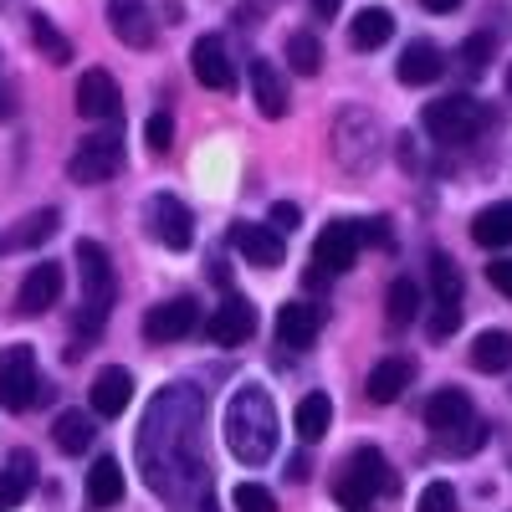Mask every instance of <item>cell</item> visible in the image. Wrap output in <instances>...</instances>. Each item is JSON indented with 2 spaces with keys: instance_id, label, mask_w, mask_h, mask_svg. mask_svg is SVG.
I'll return each mask as SVG.
<instances>
[{
  "instance_id": "1",
  "label": "cell",
  "mask_w": 512,
  "mask_h": 512,
  "mask_svg": "<svg viewBox=\"0 0 512 512\" xmlns=\"http://www.w3.org/2000/svg\"><path fill=\"white\" fill-rule=\"evenodd\" d=\"M226 446L241 466H262L277 451V410L262 384H241L226 405Z\"/></svg>"
},
{
  "instance_id": "2",
  "label": "cell",
  "mask_w": 512,
  "mask_h": 512,
  "mask_svg": "<svg viewBox=\"0 0 512 512\" xmlns=\"http://www.w3.org/2000/svg\"><path fill=\"white\" fill-rule=\"evenodd\" d=\"M425 425H431L436 441H441L446 451H456V456L477 451V446L487 441V425L477 420V410H472V400H466V390H436L431 405H425Z\"/></svg>"
},
{
  "instance_id": "3",
  "label": "cell",
  "mask_w": 512,
  "mask_h": 512,
  "mask_svg": "<svg viewBox=\"0 0 512 512\" xmlns=\"http://www.w3.org/2000/svg\"><path fill=\"white\" fill-rule=\"evenodd\" d=\"M77 272H82V318H77V333L93 338L108 313H113V262L98 241H77Z\"/></svg>"
},
{
  "instance_id": "4",
  "label": "cell",
  "mask_w": 512,
  "mask_h": 512,
  "mask_svg": "<svg viewBox=\"0 0 512 512\" xmlns=\"http://www.w3.org/2000/svg\"><path fill=\"white\" fill-rule=\"evenodd\" d=\"M379 492H390V461H384L374 446L349 451L344 472H338V482H333L338 507H344V512H369V502H374Z\"/></svg>"
},
{
  "instance_id": "5",
  "label": "cell",
  "mask_w": 512,
  "mask_h": 512,
  "mask_svg": "<svg viewBox=\"0 0 512 512\" xmlns=\"http://www.w3.org/2000/svg\"><path fill=\"white\" fill-rule=\"evenodd\" d=\"M487 128V108L466 93H451V98H436L425 103V134L436 144H472Z\"/></svg>"
},
{
  "instance_id": "6",
  "label": "cell",
  "mask_w": 512,
  "mask_h": 512,
  "mask_svg": "<svg viewBox=\"0 0 512 512\" xmlns=\"http://www.w3.org/2000/svg\"><path fill=\"white\" fill-rule=\"evenodd\" d=\"M118 169H123V139L118 134H88L67 159V180L72 185H103Z\"/></svg>"
},
{
  "instance_id": "7",
  "label": "cell",
  "mask_w": 512,
  "mask_h": 512,
  "mask_svg": "<svg viewBox=\"0 0 512 512\" xmlns=\"http://www.w3.org/2000/svg\"><path fill=\"white\" fill-rule=\"evenodd\" d=\"M36 395H47V390H41V379H36L31 344H6V349H0V405H6V410H26Z\"/></svg>"
},
{
  "instance_id": "8",
  "label": "cell",
  "mask_w": 512,
  "mask_h": 512,
  "mask_svg": "<svg viewBox=\"0 0 512 512\" xmlns=\"http://www.w3.org/2000/svg\"><path fill=\"white\" fill-rule=\"evenodd\" d=\"M144 221H149V236L159 246H169V251H190L195 246V221H190L185 200H175V195H149Z\"/></svg>"
},
{
  "instance_id": "9",
  "label": "cell",
  "mask_w": 512,
  "mask_h": 512,
  "mask_svg": "<svg viewBox=\"0 0 512 512\" xmlns=\"http://www.w3.org/2000/svg\"><path fill=\"white\" fill-rule=\"evenodd\" d=\"M359 246H364V231L359 221H328L318 231V246H313V262L323 272H349L359 262Z\"/></svg>"
},
{
  "instance_id": "10",
  "label": "cell",
  "mask_w": 512,
  "mask_h": 512,
  "mask_svg": "<svg viewBox=\"0 0 512 512\" xmlns=\"http://www.w3.org/2000/svg\"><path fill=\"white\" fill-rule=\"evenodd\" d=\"M195 323H200L195 297H169V303H154L144 313V338L149 344H175V338L195 333Z\"/></svg>"
},
{
  "instance_id": "11",
  "label": "cell",
  "mask_w": 512,
  "mask_h": 512,
  "mask_svg": "<svg viewBox=\"0 0 512 512\" xmlns=\"http://www.w3.org/2000/svg\"><path fill=\"white\" fill-rule=\"evenodd\" d=\"M77 113L82 118H98V123H113V118H123V98H118V82L103 72V67H88L77 77Z\"/></svg>"
},
{
  "instance_id": "12",
  "label": "cell",
  "mask_w": 512,
  "mask_h": 512,
  "mask_svg": "<svg viewBox=\"0 0 512 512\" xmlns=\"http://www.w3.org/2000/svg\"><path fill=\"white\" fill-rule=\"evenodd\" d=\"M251 333H256V308L246 303V297H226V303L205 318V338H210V344H221V349L246 344Z\"/></svg>"
},
{
  "instance_id": "13",
  "label": "cell",
  "mask_w": 512,
  "mask_h": 512,
  "mask_svg": "<svg viewBox=\"0 0 512 512\" xmlns=\"http://www.w3.org/2000/svg\"><path fill=\"white\" fill-rule=\"evenodd\" d=\"M231 246L246 256V267H282V256H287V241L272 231V226H231Z\"/></svg>"
},
{
  "instance_id": "14",
  "label": "cell",
  "mask_w": 512,
  "mask_h": 512,
  "mask_svg": "<svg viewBox=\"0 0 512 512\" xmlns=\"http://www.w3.org/2000/svg\"><path fill=\"white\" fill-rule=\"evenodd\" d=\"M57 297H62V267H57V262H41V267L26 272V282H21V292H16V313L36 318V313L57 308Z\"/></svg>"
},
{
  "instance_id": "15",
  "label": "cell",
  "mask_w": 512,
  "mask_h": 512,
  "mask_svg": "<svg viewBox=\"0 0 512 512\" xmlns=\"http://www.w3.org/2000/svg\"><path fill=\"white\" fill-rule=\"evenodd\" d=\"M190 67H195V77L205 82L210 93H231L236 88V67H231V57L221 47V36H200L195 52H190Z\"/></svg>"
},
{
  "instance_id": "16",
  "label": "cell",
  "mask_w": 512,
  "mask_h": 512,
  "mask_svg": "<svg viewBox=\"0 0 512 512\" xmlns=\"http://www.w3.org/2000/svg\"><path fill=\"white\" fill-rule=\"evenodd\" d=\"M108 31L123 47H154V16L144 0H108Z\"/></svg>"
},
{
  "instance_id": "17",
  "label": "cell",
  "mask_w": 512,
  "mask_h": 512,
  "mask_svg": "<svg viewBox=\"0 0 512 512\" xmlns=\"http://www.w3.org/2000/svg\"><path fill=\"white\" fill-rule=\"evenodd\" d=\"M93 415H103V420H113V415H123L128 410V400H134V374H128L123 364H108V369H98V379H93Z\"/></svg>"
},
{
  "instance_id": "18",
  "label": "cell",
  "mask_w": 512,
  "mask_h": 512,
  "mask_svg": "<svg viewBox=\"0 0 512 512\" xmlns=\"http://www.w3.org/2000/svg\"><path fill=\"white\" fill-rule=\"evenodd\" d=\"M246 77H251V98H256V108H262V118H287V82H282V72L267 57H251Z\"/></svg>"
},
{
  "instance_id": "19",
  "label": "cell",
  "mask_w": 512,
  "mask_h": 512,
  "mask_svg": "<svg viewBox=\"0 0 512 512\" xmlns=\"http://www.w3.org/2000/svg\"><path fill=\"white\" fill-rule=\"evenodd\" d=\"M318 328H323V313L313 303H287L277 313V344L282 349H313Z\"/></svg>"
},
{
  "instance_id": "20",
  "label": "cell",
  "mask_w": 512,
  "mask_h": 512,
  "mask_svg": "<svg viewBox=\"0 0 512 512\" xmlns=\"http://www.w3.org/2000/svg\"><path fill=\"white\" fill-rule=\"evenodd\" d=\"M441 67H446V57H441L436 41H410L405 57H400V67H395V77L405 82V88H425V82L441 77Z\"/></svg>"
},
{
  "instance_id": "21",
  "label": "cell",
  "mask_w": 512,
  "mask_h": 512,
  "mask_svg": "<svg viewBox=\"0 0 512 512\" xmlns=\"http://www.w3.org/2000/svg\"><path fill=\"white\" fill-rule=\"evenodd\" d=\"M390 36H395V16L384 11V6H364V11L349 21V47H354V52H379Z\"/></svg>"
},
{
  "instance_id": "22",
  "label": "cell",
  "mask_w": 512,
  "mask_h": 512,
  "mask_svg": "<svg viewBox=\"0 0 512 512\" xmlns=\"http://www.w3.org/2000/svg\"><path fill=\"white\" fill-rule=\"evenodd\" d=\"M405 390H410V364H405V359H379V364L369 369L364 395H369L374 405H395Z\"/></svg>"
},
{
  "instance_id": "23",
  "label": "cell",
  "mask_w": 512,
  "mask_h": 512,
  "mask_svg": "<svg viewBox=\"0 0 512 512\" xmlns=\"http://www.w3.org/2000/svg\"><path fill=\"white\" fill-rule=\"evenodd\" d=\"M31 487H36V461H31V451H16L6 461V472H0V512L21 507L31 497Z\"/></svg>"
},
{
  "instance_id": "24",
  "label": "cell",
  "mask_w": 512,
  "mask_h": 512,
  "mask_svg": "<svg viewBox=\"0 0 512 512\" xmlns=\"http://www.w3.org/2000/svg\"><path fill=\"white\" fill-rule=\"evenodd\" d=\"M328 425H333V400H328V395H318V390H313V395L297 400V410H292V431L303 436L308 446L328 436Z\"/></svg>"
},
{
  "instance_id": "25",
  "label": "cell",
  "mask_w": 512,
  "mask_h": 512,
  "mask_svg": "<svg viewBox=\"0 0 512 512\" xmlns=\"http://www.w3.org/2000/svg\"><path fill=\"white\" fill-rule=\"evenodd\" d=\"M472 369H477V374H502V369H512V333H507V328L477 333V344H472Z\"/></svg>"
},
{
  "instance_id": "26",
  "label": "cell",
  "mask_w": 512,
  "mask_h": 512,
  "mask_svg": "<svg viewBox=\"0 0 512 512\" xmlns=\"http://www.w3.org/2000/svg\"><path fill=\"white\" fill-rule=\"evenodd\" d=\"M472 241L497 251V246H512V200H497L487 210H477V221H472Z\"/></svg>"
},
{
  "instance_id": "27",
  "label": "cell",
  "mask_w": 512,
  "mask_h": 512,
  "mask_svg": "<svg viewBox=\"0 0 512 512\" xmlns=\"http://www.w3.org/2000/svg\"><path fill=\"white\" fill-rule=\"evenodd\" d=\"M88 502L103 512V507H118L123 502V466L113 456H98L93 472H88Z\"/></svg>"
},
{
  "instance_id": "28",
  "label": "cell",
  "mask_w": 512,
  "mask_h": 512,
  "mask_svg": "<svg viewBox=\"0 0 512 512\" xmlns=\"http://www.w3.org/2000/svg\"><path fill=\"white\" fill-rule=\"evenodd\" d=\"M93 415H82V410H62L57 415V425H52V441H57V451H67V456H82L93 446Z\"/></svg>"
},
{
  "instance_id": "29",
  "label": "cell",
  "mask_w": 512,
  "mask_h": 512,
  "mask_svg": "<svg viewBox=\"0 0 512 512\" xmlns=\"http://www.w3.org/2000/svg\"><path fill=\"white\" fill-rule=\"evenodd\" d=\"M57 226H62V216H57V210H31V216L6 236V246L11 251H26V246H41V241H52L57 236Z\"/></svg>"
},
{
  "instance_id": "30",
  "label": "cell",
  "mask_w": 512,
  "mask_h": 512,
  "mask_svg": "<svg viewBox=\"0 0 512 512\" xmlns=\"http://www.w3.org/2000/svg\"><path fill=\"white\" fill-rule=\"evenodd\" d=\"M31 41L41 47V57H47V62H57V67H62V62H72V41L57 31V21H52V16H41V11L31 16Z\"/></svg>"
},
{
  "instance_id": "31",
  "label": "cell",
  "mask_w": 512,
  "mask_h": 512,
  "mask_svg": "<svg viewBox=\"0 0 512 512\" xmlns=\"http://www.w3.org/2000/svg\"><path fill=\"white\" fill-rule=\"evenodd\" d=\"M287 67H292L297 77H318V67H323V47H318V36H313V31H292V36H287Z\"/></svg>"
},
{
  "instance_id": "32",
  "label": "cell",
  "mask_w": 512,
  "mask_h": 512,
  "mask_svg": "<svg viewBox=\"0 0 512 512\" xmlns=\"http://www.w3.org/2000/svg\"><path fill=\"white\" fill-rule=\"evenodd\" d=\"M420 313V287L410 277H395L390 282V328H410Z\"/></svg>"
},
{
  "instance_id": "33",
  "label": "cell",
  "mask_w": 512,
  "mask_h": 512,
  "mask_svg": "<svg viewBox=\"0 0 512 512\" xmlns=\"http://www.w3.org/2000/svg\"><path fill=\"white\" fill-rule=\"evenodd\" d=\"M431 287H436V303L461 308V272H456V262H451L446 251H436V256H431Z\"/></svg>"
},
{
  "instance_id": "34",
  "label": "cell",
  "mask_w": 512,
  "mask_h": 512,
  "mask_svg": "<svg viewBox=\"0 0 512 512\" xmlns=\"http://www.w3.org/2000/svg\"><path fill=\"white\" fill-rule=\"evenodd\" d=\"M231 502H236V512H277V497H272L262 482H241V487L231 492Z\"/></svg>"
},
{
  "instance_id": "35",
  "label": "cell",
  "mask_w": 512,
  "mask_h": 512,
  "mask_svg": "<svg viewBox=\"0 0 512 512\" xmlns=\"http://www.w3.org/2000/svg\"><path fill=\"white\" fill-rule=\"evenodd\" d=\"M492 62V36H466V47H461V72L466 77H482Z\"/></svg>"
},
{
  "instance_id": "36",
  "label": "cell",
  "mask_w": 512,
  "mask_h": 512,
  "mask_svg": "<svg viewBox=\"0 0 512 512\" xmlns=\"http://www.w3.org/2000/svg\"><path fill=\"white\" fill-rule=\"evenodd\" d=\"M415 512H456V492H451V482H425Z\"/></svg>"
},
{
  "instance_id": "37",
  "label": "cell",
  "mask_w": 512,
  "mask_h": 512,
  "mask_svg": "<svg viewBox=\"0 0 512 512\" xmlns=\"http://www.w3.org/2000/svg\"><path fill=\"white\" fill-rule=\"evenodd\" d=\"M144 134H149V149H154V154H169V139H175V118H169V113H154Z\"/></svg>"
},
{
  "instance_id": "38",
  "label": "cell",
  "mask_w": 512,
  "mask_h": 512,
  "mask_svg": "<svg viewBox=\"0 0 512 512\" xmlns=\"http://www.w3.org/2000/svg\"><path fill=\"white\" fill-rule=\"evenodd\" d=\"M297 221H303V210H297L292 200H277V205H272V231H277V236H292Z\"/></svg>"
},
{
  "instance_id": "39",
  "label": "cell",
  "mask_w": 512,
  "mask_h": 512,
  "mask_svg": "<svg viewBox=\"0 0 512 512\" xmlns=\"http://www.w3.org/2000/svg\"><path fill=\"white\" fill-rule=\"evenodd\" d=\"M461 328V308H451V303H436V318H431V338H451Z\"/></svg>"
},
{
  "instance_id": "40",
  "label": "cell",
  "mask_w": 512,
  "mask_h": 512,
  "mask_svg": "<svg viewBox=\"0 0 512 512\" xmlns=\"http://www.w3.org/2000/svg\"><path fill=\"white\" fill-rule=\"evenodd\" d=\"M487 282H492L502 297H512V256H502V262H492V267H487Z\"/></svg>"
},
{
  "instance_id": "41",
  "label": "cell",
  "mask_w": 512,
  "mask_h": 512,
  "mask_svg": "<svg viewBox=\"0 0 512 512\" xmlns=\"http://www.w3.org/2000/svg\"><path fill=\"white\" fill-rule=\"evenodd\" d=\"M420 6H425V11H431V16H451V11L461 6V0H420Z\"/></svg>"
},
{
  "instance_id": "42",
  "label": "cell",
  "mask_w": 512,
  "mask_h": 512,
  "mask_svg": "<svg viewBox=\"0 0 512 512\" xmlns=\"http://www.w3.org/2000/svg\"><path fill=\"white\" fill-rule=\"evenodd\" d=\"M338 6H344V0H313V16L328 21V16H338Z\"/></svg>"
},
{
  "instance_id": "43",
  "label": "cell",
  "mask_w": 512,
  "mask_h": 512,
  "mask_svg": "<svg viewBox=\"0 0 512 512\" xmlns=\"http://www.w3.org/2000/svg\"><path fill=\"white\" fill-rule=\"evenodd\" d=\"M507 93H512V72H507Z\"/></svg>"
}]
</instances>
